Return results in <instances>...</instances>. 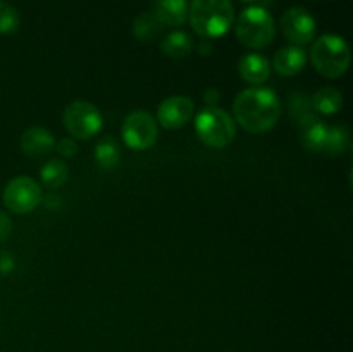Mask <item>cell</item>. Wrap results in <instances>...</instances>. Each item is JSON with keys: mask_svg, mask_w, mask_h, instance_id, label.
Segmentation results:
<instances>
[{"mask_svg": "<svg viewBox=\"0 0 353 352\" xmlns=\"http://www.w3.org/2000/svg\"><path fill=\"white\" fill-rule=\"evenodd\" d=\"M162 23L155 17L154 12H145L137 17L133 23V33L138 40L141 41H150L157 38L162 31Z\"/></svg>", "mask_w": 353, "mask_h": 352, "instance_id": "18", "label": "cell"}, {"mask_svg": "<svg viewBox=\"0 0 353 352\" xmlns=\"http://www.w3.org/2000/svg\"><path fill=\"white\" fill-rule=\"evenodd\" d=\"M240 76L250 85H261L271 75V64L265 57L259 54H247L240 59L238 64Z\"/></svg>", "mask_w": 353, "mask_h": 352, "instance_id": "15", "label": "cell"}, {"mask_svg": "<svg viewBox=\"0 0 353 352\" xmlns=\"http://www.w3.org/2000/svg\"><path fill=\"white\" fill-rule=\"evenodd\" d=\"M41 182L47 188H59L61 185H64L65 179H68V166L64 164L59 159H50L47 164L41 168Z\"/></svg>", "mask_w": 353, "mask_h": 352, "instance_id": "19", "label": "cell"}, {"mask_svg": "<svg viewBox=\"0 0 353 352\" xmlns=\"http://www.w3.org/2000/svg\"><path fill=\"white\" fill-rule=\"evenodd\" d=\"M55 148H57L59 154L64 155V157H72V155L78 152V145H76L71 138H62Z\"/></svg>", "mask_w": 353, "mask_h": 352, "instance_id": "23", "label": "cell"}, {"mask_svg": "<svg viewBox=\"0 0 353 352\" xmlns=\"http://www.w3.org/2000/svg\"><path fill=\"white\" fill-rule=\"evenodd\" d=\"M162 26H181L188 19V2L186 0H155L154 10Z\"/></svg>", "mask_w": 353, "mask_h": 352, "instance_id": "14", "label": "cell"}, {"mask_svg": "<svg viewBox=\"0 0 353 352\" xmlns=\"http://www.w3.org/2000/svg\"><path fill=\"white\" fill-rule=\"evenodd\" d=\"M281 31L293 45H307L316 37V21L303 7H292L281 16Z\"/></svg>", "mask_w": 353, "mask_h": 352, "instance_id": "9", "label": "cell"}, {"mask_svg": "<svg viewBox=\"0 0 353 352\" xmlns=\"http://www.w3.org/2000/svg\"><path fill=\"white\" fill-rule=\"evenodd\" d=\"M190 24L202 38H219L230 31L234 19L231 0H192Z\"/></svg>", "mask_w": 353, "mask_h": 352, "instance_id": "2", "label": "cell"}, {"mask_svg": "<svg viewBox=\"0 0 353 352\" xmlns=\"http://www.w3.org/2000/svg\"><path fill=\"white\" fill-rule=\"evenodd\" d=\"M343 107V95L334 86H323L312 97V109L321 114H336Z\"/></svg>", "mask_w": 353, "mask_h": 352, "instance_id": "16", "label": "cell"}, {"mask_svg": "<svg viewBox=\"0 0 353 352\" xmlns=\"http://www.w3.org/2000/svg\"><path fill=\"white\" fill-rule=\"evenodd\" d=\"M54 147V135L41 126L28 128V130L21 135V148H23V152L28 157L40 159L43 157V155H47Z\"/></svg>", "mask_w": 353, "mask_h": 352, "instance_id": "11", "label": "cell"}, {"mask_svg": "<svg viewBox=\"0 0 353 352\" xmlns=\"http://www.w3.org/2000/svg\"><path fill=\"white\" fill-rule=\"evenodd\" d=\"M300 133H302V144L305 145L309 150L312 152H323L326 147V138H327V126L314 116L312 113L307 116L300 117Z\"/></svg>", "mask_w": 353, "mask_h": 352, "instance_id": "12", "label": "cell"}, {"mask_svg": "<svg viewBox=\"0 0 353 352\" xmlns=\"http://www.w3.org/2000/svg\"><path fill=\"white\" fill-rule=\"evenodd\" d=\"M241 2H254V0H241Z\"/></svg>", "mask_w": 353, "mask_h": 352, "instance_id": "27", "label": "cell"}, {"mask_svg": "<svg viewBox=\"0 0 353 352\" xmlns=\"http://www.w3.org/2000/svg\"><path fill=\"white\" fill-rule=\"evenodd\" d=\"M95 159L99 162L100 168L103 169H114L121 161V150L119 145L114 138H103L95 150Z\"/></svg>", "mask_w": 353, "mask_h": 352, "instance_id": "20", "label": "cell"}, {"mask_svg": "<svg viewBox=\"0 0 353 352\" xmlns=\"http://www.w3.org/2000/svg\"><path fill=\"white\" fill-rule=\"evenodd\" d=\"M276 24L264 7H247L238 16L236 38L248 48H265L274 41Z\"/></svg>", "mask_w": 353, "mask_h": 352, "instance_id": "4", "label": "cell"}, {"mask_svg": "<svg viewBox=\"0 0 353 352\" xmlns=\"http://www.w3.org/2000/svg\"><path fill=\"white\" fill-rule=\"evenodd\" d=\"M40 185L30 176H16L3 190V204L14 214H28L41 204Z\"/></svg>", "mask_w": 353, "mask_h": 352, "instance_id": "7", "label": "cell"}, {"mask_svg": "<svg viewBox=\"0 0 353 352\" xmlns=\"http://www.w3.org/2000/svg\"><path fill=\"white\" fill-rule=\"evenodd\" d=\"M41 202H45V207H48V209H55V207H59V202H61V200H59V197L57 195H54V193H48V195H45V197H41Z\"/></svg>", "mask_w": 353, "mask_h": 352, "instance_id": "26", "label": "cell"}, {"mask_svg": "<svg viewBox=\"0 0 353 352\" xmlns=\"http://www.w3.org/2000/svg\"><path fill=\"white\" fill-rule=\"evenodd\" d=\"M310 59L316 71L324 78H340L350 66L352 54L343 38L338 35H324L314 41Z\"/></svg>", "mask_w": 353, "mask_h": 352, "instance_id": "3", "label": "cell"}, {"mask_svg": "<svg viewBox=\"0 0 353 352\" xmlns=\"http://www.w3.org/2000/svg\"><path fill=\"white\" fill-rule=\"evenodd\" d=\"M234 119L248 133H265L281 116V102L269 88H248L238 93L233 104Z\"/></svg>", "mask_w": 353, "mask_h": 352, "instance_id": "1", "label": "cell"}, {"mask_svg": "<svg viewBox=\"0 0 353 352\" xmlns=\"http://www.w3.org/2000/svg\"><path fill=\"white\" fill-rule=\"evenodd\" d=\"M10 233H12V221L6 213L0 211V244H3L10 237Z\"/></svg>", "mask_w": 353, "mask_h": 352, "instance_id": "24", "label": "cell"}, {"mask_svg": "<svg viewBox=\"0 0 353 352\" xmlns=\"http://www.w3.org/2000/svg\"><path fill=\"white\" fill-rule=\"evenodd\" d=\"M62 121L68 133L78 140H88L102 128V114L86 100H76L69 104L62 114Z\"/></svg>", "mask_w": 353, "mask_h": 352, "instance_id": "6", "label": "cell"}, {"mask_svg": "<svg viewBox=\"0 0 353 352\" xmlns=\"http://www.w3.org/2000/svg\"><path fill=\"white\" fill-rule=\"evenodd\" d=\"M195 130L200 141L210 148H224L234 140L236 126L230 114L216 106H209L199 113Z\"/></svg>", "mask_w": 353, "mask_h": 352, "instance_id": "5", "label": "cell"}, {"mask_svg": "<svg viewBox=\"0 0 353 352\" xmlns=\"http://www.w3.org/2000/svg\"><path fill=\"white\" fill-rule=\"evenodd\" d=\"M195 110V104L192 99L183 95H174L165 99L164 102L159 106L157 110V119L161 126L165 130H178V128L185 126L193 116Z\"/></svg>", "mask_w": 353, "mask_h": 352, "instance_id": "10", "label": "cell"}, {"mask_svg": "<svg viewBox=\"0 0 353 352\" xmlns=\"http://www.w3.org/2000/svg\"><path fill=\"white\" fill-rule=\"evenodd\" d=\"M21 23L19 12L16 10V7H12L10 3L2 2L0 0V33L2 35H10L14 31H17Z\"/></svg>", "mask_w": 353, "mask_h": 352, "instance_id": "22", "label": "cell"}, {"mask_svg": "<svg viewBox=\"0 0 353 352\" xmlns=\"http://www.w3.org/2000/svg\"><path fill=\"white\" fill-rule=\"evenodd\" d=\"M161 48L164 52V55H168V57L183 59L186 55H190V52H192L193 40L185 31H172V33H169L162 40Z\"/></svg>", "mask_w": 353, "mask_h": 352, "instance_id": "17", "label": "cell"}, {"mask_svg": "<svg viewBox=\"0 0 353 352\" xmlns=\"http://www.w3.org/2000/svg\"><path fill=\"white\" fill-rule=\"evenodd\" d=\"M14 269V259L9 252L0 251V276L9 275Z\"/></svg>", "mask_w": 353, "mask_h": 352, "instance_id": "25", "label": "cell"}, {"mask_svg": "<svg viewBox=\"0 0 353 352\" xmlns=\"http://www.w3.org/2000/svg\"><path fill=\"white\" fill-rule=\"evenodd\" d=\"M348 144H350V135H348L347 128L343 126L327 128V138H326V147H324V150L336 155L347 150Z\"/></svg>", "mask_w": 353, "mask_h": 352, "instance_id": "21", "label": "cell"}, {"mask_svg": "<svg viewBox=\"0 0 353 352\" xmlns=\"http://www.w3.org/2000/svg\"><path fill=\"white\" fill-rule=\"evenodd\" d=\"M124 144L134 150H147L157 141V121L145 110H133L128 114L121 128Z\"/></svg>", "mask_w": 353, "mask_h": 352, "instance_id": "8", "label": "cell"}, {"mask_svg": "<svg viewBox=\"0 0 353 352\" xmlns=\"http://www.w3.org/2000/svg\"><path fill=\"white\" fill-rule=\"evenodd\" d=\"M307 64V54L303 48L292 45V47H285L281 50L276 52L274 59H272V66H274L276 72L281 76H296Z\"/></svg>", "mask_w": 353, "mask_h": 352, "instance_id": "13", "label": "cell"}]
</instances>
